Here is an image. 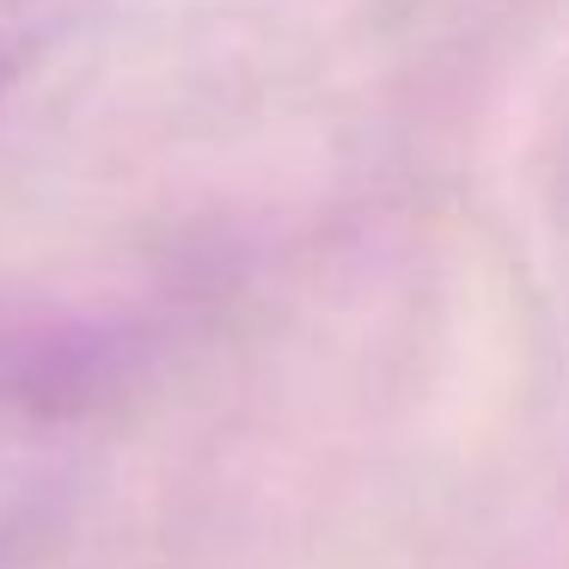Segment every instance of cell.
Returning <instances> with one entry per match:
<instances>
[{"instance_id": "6da1fadb", "label": "cell", "mask_w": 569, "mask_h": 569, "mask_svg": "<svg viewBox=\"0 0 569 569\" xmlns=\"http://www.w3.org/2000/svg\"><path fill=\"white\" fill-rule=\"evenodd\" d=\"M50 13H56V0H0V87H7V74H19L26 56L43 43Z\"/></svg>"}]
</instances>
